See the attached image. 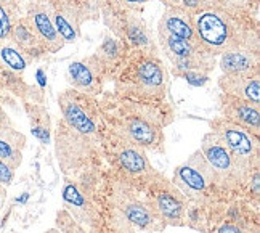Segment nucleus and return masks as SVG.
I'll return each instance as SVG.
<instances>
[{"label":"nucleus","mask_w":260,"mask_h":233,"mask_svg":"<svg viewBox=\"0 0 260 233\" xmlns=\"http://www.w3.org/2000/svg\"><path fill=\"white\" fill-rule=\"evenodd\" d=\"M194 36L207 52L212 55L225 53L228 50L238 47L233 36V24L226 16L225 8H220L217 4L209 5L193 15Z\"/></svg>","instance_id":"f257e3e1"},{"label":"nucleus","mask_w":260,"mask_h":233,"mask_svg":"<svg viewBox=\"0 0 260 233\" xmlns=\"http://www.w3.org/2000/svg\"><path fill=\"white\" fill-rule=\"evenodd\" d=\"M212 132L222 140V143L236 159V163L244 169L249 176L252 167H257L258 161V138L247 132L246 129L235 123H230L225 118H220L212 123Z\"/></svg>","instance_id":"f03ea898"},{"label":"nucleus","mask_w":260,"mask_h":233,"mask_svg":"<svg viewBox=\"0 0 260 233\" xmlns=\"http://www.w3.org/2000/svg\"><path fill=\"white\" fill-rule=\"evenodd\" d=\"M172 184L186 198H198L204 195L214 184L217 185V179L212 167L206 161L203 151L198 150L185 163L178 164L174 169Z\"/></svg>","instance_id":"7ed1b4c3"},{"label":"nucleus","mask_w":260,"mask_h":233,"mask_svg":"<svg viewBox=\"0 0 260 233\" xmlns=\"http://www.w3.org/2000/svg\"><path fill=\"white\" fill-rule=\"evenodd\" d=\"M201 151L209 166L214 170L217 185L233 187L247 180L249 176L244 172V169L236 163V159L232 156V153L222 143V140L214 132H209L204 135Z\"/></svg>","instance_id":"20e7f679"},{"label":"nucleus","mask_w":260,"mask_h":233,"mask_svg":"<svg viewBox=\"0 0 260 233\" xmlns=\"http://www.w3.org/2000/svg\"><path fill=\"white\" fill-rule=\"evenodd\" d=\"M148 205L167 225H185L188 216V198L174 184H167L162 179L157 187L148 195Z\"/></svg>","instance_id":"39448f33"},{"label":"nucleus","mask_w":260,"mask_h":233,"mask_svg":"<svg viewBox=\"0 0 260 233\" xmlns=\"http://www.w3.org/2000/svg\"><path fill=\"white\" fill-rule=\"evenodd\" d=\"M61 108L63 123L73 129L74 132L84 135L85 138L93 140L98 135V124L95 118L90 114L87 106H84L71 92H64L58 100Z\"/></svg>","instance_id":"423d86ee"},{"label":"nucleus","mask_w":260,"mask_h":233,"mask_svg":"<svg viewBox=\"0 0 260 233\" xmlns=\"http://www.w3.org/2000/svg\"><path fill=\"white\" fill-rule=\"evenodd\" d=\"M222 113L223 118L230 123H235L246 129L247 132L258 135L260 129V113L258 105H254L251 101L241 100L233 95L223 94L222 97Z\"/></svg>","instance_id":"0eeeda50"},{"label":"nucleus","mask_w":260,"mask_h":233,"mask_svg":"<svg viewBox=\"0 0 260 233\" xmlns=\"http://www.w3.org/2000/svg\"><path fill=\"white\" fill-rule=\"evenodd\" d=\"M26 19H27V23L31 24L37 39L41 40L45 52L58 53L59 50L64 47L63 39L58 36L56 29L53 26L52 16H50V10L45 5L31 7L26 15Z\"/></svg>","instance_id":"6e6552de"},{"label":"nucleus","mask_w":260,"mask_h":233,"mask_svg":"<svg viewBox=\"0 0 260 233\" xmlns=\"http://www.w3.org/2000/svg\"><path fill=\"white\" fill-rule=\"evenodd\" d=\"M71 85L85 95H96L102 84V68L96 58H84L68 66Z\"/></svg>","instance_id":"1a4fd4ad"},{"label":"nucleus","mask_w":260,"mask_h":233,"mask_svg":"<svg viewBox=\"0 0 260 233\" xmlns=\"http://www.w3.org/2000/svg\"><path fill=\"white\" fill-rule=\"evenodd\" d=\"M117 208L124 214V217L138 228L157 230V224H162L153 212L151 206L148 205V201H142L140 198L127 193V191L117 195Z\"/></svg>","instance_id":"9d476101"},{"label":"nucleus","mask_w":260,"mask_h":233,"mask_svg":"<svg viewBox=\"0 0 260 233\" xmlns=\"http://www.w3.org/2000/svg\"><path fill=\"white\" fill-rule=\"evenodd\" d=\"M124 140L142 148H157L162 141V134L151 119L142 116H132L124 121L122 126Z\"/></svg>","instance_id":"9b49d317"},{"label":"nucleus","mask_w":260,"mask_h":233,"mask_svg":"<svg viewBox=\"0 0 260 233\" xmlns=\"http://www.w3.org/2000/svg\"><path fill=\"white\" fill-rule=\"evenodd\" d=\"M159 34L182 37L186 40H196L193 15H189L180 5L166 7V13L159 21Z\"/></svg>","instance_id":"f8f14e48"},{"label":"nucleus","mask_w":260,"mask_h":233,"mask_svg":"<svg viewBox=\"0 0 260 233\" xmlns=\"http://www.w3.org/2000/svg\"><path fill=\"white\" fill-rule=\"evenodd\" d=\"M116 159H117L119 167L128 176L143 177V176L154 174L153 166L145 153V148L130 143L127 140H124V145L117 150Z\"/></svg>","instance_id":"ddd939ff"},{"label":"nucleus","mask_w":260,"mask_h":233,"mask_svg":"<svg viewBox=\"0 0 260 233\" xmlns=\"http://www.w3.org/2000/svg\"><path fill=\"white\" fill-rule=\"evenodd\" d=\"M220 68L226 76H257V55L239 48L228 50L222 53Z\"/></svg>","instance_id":"4468645a"},{"label":"nucleus","mask_w":260,"mask_h":233,"mask_svg":"<svg viewBox=\"0 0 260 233\" xmlns=\"http://www.w3.org/2000/svg\"><path fill=\"white\" fill-rule=\"evenodd\" d=\"M220 87L223 94L233 95L241 100L251 101L254 105L260 103V80L257 76H223L220 79Z\"/></svg>","instance_id":"2eb2a0df"},{"label":"nucleus","mask_w":260,"mask_h":233,"mask_svg":"<svg viewBox=\"0 0 260 233\" xmlns=\"http://www.w3.org/2000/svg\"><path fill=\"white\" fill-rule=\"evenodd\" d=\"M26 137L10 126H0V159L18 169L23 163Z\"/></svg>","instance_id":"dca6fc26"},{"label":"nucleus","mask_w":260,"mask_h":233,"mask_svg":"<svg viewBox=\"0 0 260 233\" xmlns=\"http://www.w3.org/2000/svg\"><path fill=\"white\" fill-rule=\"evenodd\" d=\"M8 40L12 42L15 47H18L26 56H32V55H41L45 52V48L42 47L41 40L37 39L36 33L32 31L31 24L27 23L26 16L19 18L16 24L13 26L12 33H10Z\"/></svg>","instance_id":"f3484780"},{"label":"nucleus","mask_w":260,"mask_h":233,"mask_svg":"<svg viewBox=\"0 0 260 233\" xmlns=\"http://www.w3.org/2000/svg\"><path fill=\"white\" fill-rule=\"evenodd\" d=\"M63 201H64V206L73 212L77 220L88 219L90 206H88L87 196L84 195V191L79 188V185L76 184L74 180H66L64 182Z\"/></svg>","instance_id":"a211bd4d"},{"label":"nucleus","mask_w":260,"mask_h":233,"mask_svg":"<svg viewBox=\"0 0 260 233\" xmlns=\"http://www.w3.org/2000/svg\"><path fill=\"white\" fill-rule=\"evenodd\" d=\"M137 76H138V82L142 84V87L148 90V92H159L166 80V74L161 65L151 62V60L140 65Z\"/></svg>","instance_id":"6ab92c4d"},{"label":"nucleus","mask_w":260,"mask_h":233,"mask_svg":"<svg viewBox=\"0 0 260 233\" xmlns=\"http://www.w3.org/2000/svg\"><path fill=\"white\" fill-rule=\"evenodd\" d=\"M19 18L21 15L18 0H0V45L8 40L10 33Z\"/></svg>","instance_id":"aec40b11"},{"label":"nucleus","mask_w":260,"mask_h":233,"mask_svg":"<svg viewBox=\"0 0 260 233\" xmlns=\"http://www.w3.org/2000/svg\"><path fill=\"white\" fill-rule=\"evenodd\" d=\"M29 121H31V134L42 145H48L50 135H52V124H50V116L47 111L41 106L31 108L29 109Z\"/></svg>","instance_id":"412c9836"},{"label":"nucleus","mask_w":260,"mask_h":233,"mask_svg":"<svg viewBox=\"0 0 260 233\" xmlns=\"http://www.w3.org/2000/svg\"><path fill=\"white\" fill-rule=\"evenodd\" d=\"M0 62L13 73H23L29 63V58L10 40H7L0 45Z\"/></svg>","instance_id":"4be33fe9"},{"label":"nucleus","mask_w":260,"mask_h":233,"mask_svg":"<svg viewBox=\"0 0 260 233\" xmlns=\"http://www.w3.org/2000/svg\"><path fill=\"white\" fill-rule=\"evenodd\" d=\"M50 16H52L53 26L56 29L58 36L63 39V42L74 44L77 40V27L73 24L71 19L61 12H50Z\"/></svg>","instance_id":"5701e85b"},{"label":"nucleus","mask_w":260,"mask_h":233,"mask_svg":"<svg viewBox=\"0 0 260 233\" xmlns=\"http://www.w3.org/2000/svg\"><path fill=\"white\" fill-rule=\"evenodd\" d=\"M180 76H182L188 84H191L194 87H203L209 77L206 73H203V71H183V73H180Z\"/></svg>","instance_id":"b1692460"},{"label":"nucleus","mask_w":260,"mask_h":233,"mask_svg":"<svg viewBox=\"0 0 260 233\" xmlns=\"http://www.w3.org/2000/svg\"><path fill=\"white\" fill-rule=\"evenodd\" d=\"M212 4H214V0H180V7L185 8L189 15L201 12V10L207 8Z\"/></svg>","instance_id":"393cba45"},{"label":"nucleus","mask_w":260,"mask_h":233,"mask_svg":"<svg viewBox=\"0 0 260 233\" xmlns=\"http://www.w3.org/2000/svg\"><path fill=\"white\" fill-rule=\"evenodd\" d=\"M15 172H16L15 167H12L5 161L0 159V185L5 188L12 185V182L15 180Z\"/></svg>","instance_id":"a878e982"},{"label":"nucleus","mask_w":260,"mask_h":233,"mask_svg":"<svg viewBox=\"0 0 260 233\" xmlns=\"http://www.w3.org/2000/svg\"><path fill=\"white\" fill-rule=\"evenodd\" d=\"M117 52H119V45H117L116 40H113V39H106V40H105V44L102 45V53H103L105 56H108V58H113V56L117 55Z\"/></svg>","instance_id":"bb28decb"},{"label":"nucleus","mask_w":260,"mask_h":233,"mask_svg":"<svg viewBox=\"0 0 260 233\" xmlns=\"http://www.w3.org/2000/svg\"><path fill=\"white\" fill-rule=\"evenodd\" d=\"M218 233H247V231H244L243 228H239L238 225H233V224H223L218 228Z\"/></svg>","instance_id":"cd10ccee"},{"label":"nucleus","mask_w":260,"mask_h":233,"mask_svg":"<svg viewBox=\"0 0 260 233\" xmlns=\"http://www.w3.org/2000/svg\"><path fill=\"white\" fill-rule=\"evenodd\" d=\"M121 2L130 8H140V7L146 5L148 2H151V0H121Z\"/></svg>","instance_id":"c85d7f7f"},{"label":"nucleus","mask_w":260,"mask_h":233,"mask_svg":"<svg viewBox=\"0 0 260 233\" xmlns=\"http://www.w3.org/2000/svg\"><path fill=\"white\" fill-rule=\"evenodd\" d=\"M5 199H7V188L0 185V211H2V208H4Z\"/></svg>","instance_id":"c756f323"},{"label":"nucleus","mask_w":260,"mask_h":233,"mask_svg":"<svg viewBox=\"0 0 260 233\" xmlns=\"http://www.w3.org/2000/svg\"><path fill=\"white\" fill-rule=\"evenodd\" d=\"M161 2L166 7H174V5H180V0H161Z\"/></svg>","instance_id":"7c9ffc66"},{"label":"nucleus","mask_w":260,"mask_h":233,"mask_svg":"<svg viewBox=\"0 0 260 233\" xmlns=\"http://www.w3.org/2000/svg\"><path fill=\"white\" fill-rule=\"evenodd\" d=\"M37 77H39V82H41V85H45V77H44V71L42 69L37 71Z\"/></svg>","instance_id":"2f4dec72"},{"label":"nucleus","mask_w":260,"mask_h":233,"mask_svg":"<svg viewBox=\"0 0 260 233\" xmlns=\"http://www.w3.org/2000/svg\"><path fill=\"white\" fill-rule=\"evenodd\" d=\"M236 2H238V0H214V4H217V5H220V4H230V5H233Z\"/></svg>","instance_id":"473e14b6"},{"label":"nucleus","mask_w":260,"mask_h":233,"mask_svg":"<svg viewBox=\"0 0 260 233\" xmlns=\"http://www.w3.org/2000/svg\"><path fill=\"white\" fill-rule=\"evenodd\" d=\"M45 233H61V231L56 230V228H52V230H48V231H45Z\"/></svg>","instance_id":"72a5a7b5"}]
</instances>
